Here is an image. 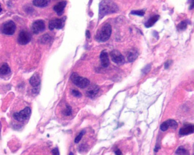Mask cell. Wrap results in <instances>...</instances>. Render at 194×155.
<instances>
[{"instance_id":"obj_21","label":"cell","mask_w":194,"mask_h":155,"mask_svg":"<svg viewBox=\"0 0 194 155\" xmlns=\"http://www.w3.org/2000/svg\"><path fill=\"white\" fill-rule=\"evenodd\" d=\"M50 40H51V38L50 36L48 34H45L40 37L39 41L42 44H47L50 42Z\"/></svg>"},{"instance_id":"obj_16","label":"cell","mask_w":194,"mask_h":155,"mask_svg":"<svg viewBox=\"0 0 194 155\" xmlns=\"http://www.w3.org/2000/svg\"><path fill=\"white\" fill-rule=\"evenodd\" d=\"M50 0H33L32 3L36 7H45L49 5Z\"/></svg>"},{"instance_id":"obj_11","label":"cell","mask_w":194,"mask_h":155,"mask_svg":"<svg viewBox=\"0 0 194 155\" xmlns=\"http://www.w3.org/2000/svg\"><path fill=\"white\" fill-rule=\"evenodd\" d=\"M194 133V125H187L180 129L179 134L180 135L184 136L189 134H193Z\"/></svg>"},{"instance_id":"obj_3","label":"cell","mask_w":194,"mask_h":155,"mask_svg":"<svg viewBox=\"0 0 194 155\" xmlns=\"http://www.w3.org/2000/svg\"><path fill=\"white\" fill-rule=\"evenodd\" d=\"M71 79L73 83L79 88L84 89L87 87L90 84V81L86 78H82L76 73H73L71 75Z\"/></svg>"},{"instance_id":"obj_13","label":"cell","mask_w":194,"mask_h":155,"mask_svg":"<svg viewBox=\"0 0 194 155\" xmlns=\"http://www.w3.org/2000/svg\"><path fill=\"white\" fill-rule=\"evenodd\" d=\"M138 56V51H137V49H134L129 50L127 54V57L128 61L130 63L134 62L137 58Z\"/></svg>"},{"instance_id":"obj_26","label":"cell","mask_w":194,"mask_h":155,"mask_svg":"<svg viewBox=\"0 0 194 155\" xmlns=\"http://www.w3.org/2000/svg\"><path fill=\"white\" fill-rule=\"evenodd\" d=\"M72 94L74 97H78V98L81 97L82 96L81 93L79 91H77V90H72Z\"/></svg>"},{"instance_id":"obj_19","label":"cell","mask_w":194,"mask_h":155,"mask_svg":"<svg viewBox=\"0 0 194 155\" xmlns=\"http://www.w3.org/2000/svg\"><path fill=\"white\" fill-rule=\"evenodd\" d=\"M99 88L97 86H93L91 87L86 92L87 95L90 98H93L96 96V94L98 93Z\"/></svg>"},{"instance_id":"obj_29","label":"cell","mask_w":194,"mask_h":155,"mask_svg":"<svg viewBox=\"0 0 194 155\" xmlns=\"http://www.w3.org/2000/svg\"><path fill=\"white\" fill-rule=\"evenodd\" d=\"M52 153L53 155H60L59 154V151L58 150V148H55L52 150Z\"/></svg>"},{"instance_id":"obj_17","label":"cell","mask_w":194,"mask_h":155,"mask_svg":"<svg viewBox=\"0 0 194 155\" xmlns=\"http://www.w3.org/2000/svg\"><path fill=\"white\" fill-rule=\"evenodd\" d=\"M10 68L9 65L6 63H2L0 65V75H7L10 72Z\"/></svg>"},{"instance_id":"obj_2","label":"cell","mask_w":194,"mask_h":155,"mask_svg":"<svg viewBox=\"0 0 194 155\" xmlns=\"http://www.w3.org/2000/svg\"><path fill=\"white\" fill-rule=\"evenodd\" d=\"M111 32V25L106 23L98 30L95 35V39L100 42H105L110 39Z\"/></svg>"},{"instance_id":"obj_23","label":"cell","mask_w":194,"mask_h":155,"mask_svg":"<svg viewBox=\"0 0 194 155\" xmlns=\"http://www.w3.org/2000/svg\"><path fill=\"white\" fill-rule=\"evenodd\" d=\"M72 113V107L69 105H66V109L63 112V114L66 116H70Z\"/></svg>"},{"instance_id":"obj_5","label":"cell","mask_w":194,"mask_h":155,"mask_svg":"<svg viewBox=\"0 0 194 155\" xmlns=\"http://www.w3.org/2000/svg\"><path fill=\"white\" fill-rule=\"evenodd\" d=\"M31 114V109L29 107H25L23 110L19 113H15L13 114L15 120L18 122H23L27 120Z\"/></svg>"},{"instance_id":"obj_7","label":"cell","mask_w":194,"mask_h":155,"mask_svg":"<svg viewBox=\"0 0 194 155\" xmlns=\"http://www.w3.org/2000/svg\"><path fill=\"white\" fill-rule=\"evenodd\" d=\"M31 39V36L29 32L23 30L21 31L18 35V42L21 45H26L29 43Z\"/></svg>"},{"instance_id":"obj_32","label":"cell","mask_w":194,"mask_h":155,"mask_svg":"<svg viewBox=\"0 0 194 155\" xmlns=\"http://www.w3.org/2000/svg\"><path fill=\"white\" fill-rule=\"evenodd\" d=\"M194 8V0H193L192 2H191V4L190 5V9H193Z\"/></svg>"},{"instance_id":"obj_1","label":"cell","mask_w":194,"mask_h":155,"mask_svg":"<svg viewBox=\"0 0 194 155\" xmlns=\"http://www.w3.org/2000/svg\"><path fill=\"white\" fill-rule=\"evenodd\" d=\"M119 9L117 5L111 0H103L100 4L99 17L102 19L105 16L108 14L116 13Z\"/></svg>"},{"instance_id":"obj_25","label":"cell","mask_w":194,"mask_h":155,"mask_svg":"<svg viewBox=\"0 0 194 155\" xmlns=\"http://www.w3.org/2000/svg\"><path fill=\"white\" fill-rule=\"evenodd\" d=\"M131 14H134V15H138V16H143L145 13L144 11L143 10H135V11H132L131 12Z\"/></svg>"},{"instance_id":"obj_27","label":"cell","mask_w":194,"mask_h":155,"mask_svg":"<svg viewBox=\"0 0 194 155\" xmlns=\"http://www.w3.org/2000/svg\"><path fill=\"white\" fill-rule=\"evenodd\" d=\"M151 65L150 64H149V65H146L145 68H144V69L143 70V73H144V74H146V73H148L149 71H150V70H151Z\"/></svg>"},{"instance_id":"obj_4","label":"cell","mask_w":194,"mask_h":155,"mask_svg":"<svg viewBox=\"0 0 194 155\" xmlns=\"http://www.w3.org/2000/svg\"><path fill=\"white\" fill-rule=\"evenodd\" d=\"M16 30V25L12 21L6 22L1 28V31L4 34L7 35H12L14 34Z\"/></svg>"},{"instance_id":"obj_10","label":"cell","mask_w":194,"mask_h":155,"mask_svg":"<svg viewBox=\"0 0 194 155\" xmlns=\"http://www.w3.org/2000/svg\"><path fill=\"white\" fill-rule=\"evenodd\" d=\"M177 127H178V123L175 120H169L163 122L161 124L160 128L162 131H166L169 127H172L173 128L175 129Z\"/></svg>"},{"instance_id":"obj_18","label":"cell","mask_w":194,"mask_h":155,"mask_svg":"<svg viewBox=\"0 0 194 155\" xmlns=\"http://www.w3.org/2000/svg\"><path fill=\"white\" fill-rule=\"evenodd\" d=\"M159 18V16L158 15H156L152 17H151V18L146 22L145 24L146 28H151V26H153L155 23L157 21Z\"/></svg>"},{"instance_id":"obj_6","label":"cell","mask_w":194,"mask_h":155,"mask_svg":"<svg viewBox=\"0 0 194 155\" xmlns=\"http://www.w3.org/2000/svg\"><path fill=\"white\" fill-rule=\"evenodd\" d=\"M45 25L44 22L42 20H37L34 22L31 26V29L32 32L35 34H38L45 30Z\"/></svg>"},{"instance_id":"obj_22","label":"cell","mask_w":194,"mask_h":155,"mask_svg":"<svg viewBox=\"0 0 194 155\" xmlns=\"http://www.w3.org/2000/svg\"><path fill=\"white\" fill-rule=\"evenodd\" d=\"M187 22L186 21H183L180 23L178 25V28L180 30H185L187 28Z\"/></svg>"},{"instance_id":"obj_15","label":"cell","mask_w":194,"mask_h":155,"mask_svg":"<svg viewBox=\"0 0 194 155\" xmlns=\"http://www.w3.org/2000/svg\"><path fill=\"white\" fill-rule=\"evenodd\" d=\"M30 84L33 87H37L40 84V78L38 73H34L30 80Z\"/></svg>"},{"instance_id":"obj_14","label":"cell","mask_w":194,"mask_h":155,"mask_svg":"<svg viewBox=\"0 0 194 155\" xmlns=\"http://www.w3.org/2000/svg\"><path fill=\"white\" fill-rule=\"evenodd\" d=\"M100 59L102 65L105 68L107 67L110 64V60L108 54L106 51H102L101 52Z\"/></svg>"},{"instance_id":"obj_31","label":"cell","mask_w":194,"mask_h":155,"mask_svg":"<svg viewBox=\"0 0 194 155\" xmlns=\"http://www.w3.org/2000/svg\"><path fill=\"white\" fill-rule=\"evenodd\" d=\"M86 37L87 38H89V39L90 38V31L89 30H86Z\"/></svg>"},{"instance_id":"obj_35","label":"cell","mask_w":194,"mask_h":155,"mask_svg":"<svg viewBox=\"0 0 194 155\" xmlns=\"http://www.w3.org/2000/svg\"></svg>"},{"instance_id":"obj_8","label":"cell","mask_w":194,"mask_h":155,"mask_svg":"<svg viewBox=\"0 0 194 155\" xmlns=\"http://www.w3.org/2000/svg\"><path fill=\"white\" fill-rule=\"evenodd\" d=\"M112 60L116 64H121L124 62V57L122 54L118 50H113L110 53Z\"/></svg>"},{"instance_id":"obj_30","label":"cell","mask_w":194,"mask_h":155,"mask_svg":"<svg viewBox=\"0 0 194 155\" xmlns=\"http://www.w3.org/2000/svg\"><path fill=\"white\" fill-rule=\"evenodd\" d=\"M115 155H122V153L121 152V151L119 149H118L115 152Z\"/></svg>"},{"instance_id":"obj_24","label":"cell","mask_w":194,"mask_h":155,"mask_svg":"<svg viewBox=\"0 0 194 155\" xmlns=\"http://www.w3.org/2000/svg\"><path fill=\"white\" fill-rule=\"evenodd\" d=\"M85 133V130H82V131H81V133L78 135V136L75 138V139H74V143H79V141L81 140V139H82L83 135H84Z\"/></svg>"},{"instance_id":"obj_20","label":"cell","mask_w":194,"mask_h":155,"mask_svg":"<svg viewBox=\"0 0 194 155\" xmlns=\"http://www.w3.org/2000/svg\"><path fill=\"white\" fill-rule=\"evenodd\" d=\"M176 155H189V152L183 147H180L177 149L175 152Z\"/></svg>"},{"instance_id":"obj_9","label":"cell","mask_w":194,"mask_h":155,"mask_svg":"<svg viewBox=\"0 0 194 155\" xmlns=\"http://www.w3.org/2000/svg\"><path fill=\"white\" fill-rule=\"evenodd\" d=\"M64 19L54 20L49 23V28L50 30L54 29H61L64 26Z\"/></svg>"},{"instance_id":"obj_34","label":"cell","mask_w":194,"mask_h":155,"mask_svg":"<svg viewBox=\"0 0 194 155\" xmlns=\"http://www.w3.org/2000/svg\"><path fill=\"white\" fill-rule=\"evenodd\" d=\"M69 155H73V154L72 152H71V153H70V154H69Z\"/></svg>"},{"instance_id":"obj_33","label":"cell","mask_w":194,"mask_h":155,"mask_svg":"<svg viewBox=\"0 0 194 155\" xmlns=\"http://www.w3.org/2000/svg\"><path fill=\"white\" fill-rule=\"evenodd\" d=\"M1 11H2V7H1V4H0V12H1Z\"/></svg>"},{"instance_id":"obj_12","label":"cell","mask_w":194,"mask_h":155,"mask_svg":"<svg viewBox=\"0 0 194 155\" xmlns=\"http://www.w3.org/2000/svg\"><path fill=\"white\" fill-rule=\"evenodd\" d=\"M66 2L62 1L58 3L57 5H56L53 7V9L58 15H61L64 13L65 7H66Z\"/></svg>"},{"instance_id":"obj_28","label":"cell","mask_w":194,"mask_h":155,"mask_svg":"<svg viewBox=\"0 0 194 155\" xmlns=\"http://www.w3.org/2000/svg\"><path fill=\"white\" fill-rule=\"evenodd\" d=\"M172 61L171 60H167L165 64V69H168L170 65H172Z\"/></svg>"}]
</instances>
